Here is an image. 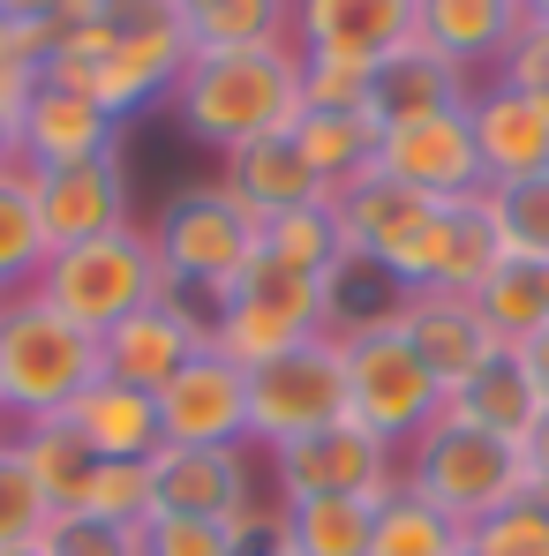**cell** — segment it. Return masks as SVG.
<instances>
[{
  "instance_id": "30bf717a",
  "label": "cell",
  "mask_w": 549,
  "mask_h": 556,
  "mask_svg": "<svg viewBox=\"0 0 549 556\" xmlns=\"http://www.w3.org/2000/svg\"><path fill=\"white\" fill-rule=\"evenodd\" d=\"M504 264H512V256H504V241H497L489 203L466 195V203H437V211L399 241V256L376 278H384L399 301H407V293H466V301H474Z\"/></svg>"
},
{
  "instance_id": "cb8c5ba5",
  "label": "cell",
  "mask_w": 549,
  "mask_h": 556,
  "mask_svg": "<svg viewBox=\"0 0 549 556\" xmlns=\"http://www.w3.org/2000/svg\"><path fill=\"white\" fill-rule=\"evenodd\" d=\"M482 91L466 68H452L437 46H407V53H391L384 68H376V84H369V105H376V121L384 128H399V121H429V113H466V98Z\"/></svg>"
},
{
  "instance_id": "d590c367",
  "label": "cell",
  "mask_w": 549,
  "mask_h": 556,
  "mask_svg": "<svg viewBox=\"0 0 549 556\" xmlns=\"http://www.w3.org/2000/svg\"><path fill=\"white\" fill-rule=\"evenodd\" d=\"M474 308L489 316V331H497L504 346L535 339V331L549 324V278H542V264H504V271L474 293Z\"/></svg>"
},
{
  "instance_id": "db71d44e",
  "label": "cell",
  "mask_w": 549,
  "mask_h": 556,
  "mask_svg": "<svg viewBox=\"0 0 549 556\" xmlns=\"http://www.w3.org/2000/svg\"><path fill=\"white\" fill-rule=\"evenodd\" d=\"M0 301H8V293H0Z\"/></svg>"
},
{
  "instance_id": "603a6c76",
  "label": "cell",
  "mask_w": 549,
  "mask_h": 556,
  "mask_svg": "<svg viewBox=\"0 0 549 556\" xmlns=\"http://www.w3.org/2000/svg\"><path fill=\"white\" fill-rule=\"evenodd\" d=\"M437 203L429 195H414V188H399L384 166L362 174L354 188H339L332 195V218H339V241H347V264H362V271H384L391 256H399V241L429 218Z\"/></svg>"
},
{
  "instance_id": "484cf974",
  "label": "cell",
  "mask_w": 549,
  "mask_h": 556,
  "mask_svg": "<svg viewBox=\"0 0 549 556\" xmlns=\"http://www.w3.org/2000/svg\"><path fill=\"white\" fill-rule=\"evenodd\" d=\"M294 143H301V159L316 166V181L332 188H354L362 174H376V159H384V121H376V105L362 113H301L294 121Z\"/></svg>"
},
{
  "instance_id": "5bb4252c",
  "label": "cell",
  "mask_w": 549,
  "mask_h": 556,
  "mask_svg": "<svg viewBox=\"0 0 549 556\" xmlns=\"http://www.w3.org/2000/svg\"><path fill=\"white\" fill-rule=\"evenodd\" d=\"M414 46V0H294V53L339 61V68H384Z\"/></svg>"
},
{
  "instance_id": "836d02e7",
  "label": "cell",
  "mask_w": 549,
  "mask_h": 556,
  "mask_svg": "<svg viewBox=\"0 0 549 556\" xmlns=\"http://www.w3.org/2000/svg\"><path fill=\"white\" fill-rule=\"evenodd\" d=\"M482 203H489L497 241H504V256H512V264H549V174L482 188Z\"/></svg>"
},
{
  "instance_id": "8fae6325",
  "label": "cell",
  "mask_w": 549,
  "mask_h": 556,
  "mask_svg": "<svg viewBox=\"0 0 549 556\" xmlns=\"http://www.w3.org/2000/svg\"><path fill=\"white\" fill-rule=\"evenodd\" d=\"M272 459V481H278V504H309V496H354V504H384L407 466H399V444L369 437L362 421H332L301 444H278L264 452Z\"/></svg>"
},
{
  "instance_id": "7c38bea8",
  "label": "cell",
  "mask_w": 549,
  "mask_h": 556,
  "mask_svg": "<svg viewBox=\"0 0 549 556\" xmlns=\"http://www.w3.org/2000/svg\"><path fill=\"white\" fill-rule=\"evenodd\" d=\"M203 346H211V316H203L188 293H159L151 308L121 316V324L98 339V376H113V383L159 399V391H166Z\"/></svg>"
},
{
  "instance_id": "52a82bcc",
  "label": "cell",
  "mask_w": 549,
  "mask_h": 556,
  "mask_svg": "<svg viewBox=\"0 0 549 556\" xmlns=\"http://www.w3.org/2000/svg\"><path fill=\"white\" fill-rule=\"evenodd\" d=\"M399 466H407V489L429 496L459 527H482L489 511L527 496V444H504V437H489V429H474L459 414H437L399 452Z\"/></svg>"
},
{
  "instance_id": "d4e9b609",
  "label": "cell",
  "mask_w": 549,
  "mask_h": 556,
  "mask_svg": "<svg viewBox=\"0 0 549 556\" xmlns=\"http://www.w3.org/2000/svg\"><path fill=\"white\" fill-rule=\"evenodd\" d=\"M68 421H76V437L91 444L98 459H151L166 444L159 437V399L151 391H128L113 376H98L91 391L68 406Z\"/></svg>"
},
{
  "instance_id": "4dcf8cb0",
  "label": "cell",
  "mask_w": 549,
  "mask_h": 556,
  "mask_svg": "<svg viewBox=\"0 0 549 556\" xmlns=\"http://www.w3.org/2000/svg\"><path fill=\"white\" fill-rule=\"evenodd\" d=\"M38 271H46V226L30 203V174L0 166V293L38 286Z\"/></svg>"
},
{
  "instance_id": "9a60e30c",
  "label": "cell",
  "mask_w": 549,
  "mask_h": 556,
  "mask_svg": "<svg viewBox=\"0 0 549 556\" xmlns=\"http://www.w3.org/2000/svg\"><path fill=\"white\" fill-rule=\"evenodd\" d=\"M384 174L429 203H466L482 195L489 174H482V151H474V121L466 113H429V121H399L384 128Z\"/></svg>"
},
{
  "instance_id": "7402d4cb",
  "label": "cell",
  "mask_w": 549,
  "mask_h": 556,
  "mask_svg": "<svg viewBox=\"0 0 549 556\" xmlns=\"http://www.w3.org/2000/svg\"><path fill=\"white\" fill-rule=\"evenodd\" d=\"M219 181L234 188V203L264 226V218H286V211H309V203H332V188L316 181V166L301 159L294 136H257L241 151L219 159Z\"/></svg>"
},
{
  "instance_id": "7dc6e473",
  "label": "cell",
  "mask_w": 549,
  "mask_h": 556,
  "mask_svg": "<svg viewBox=\"0 0 549 556\" xmlns=\"http://www.w3.org/2000/svg\"><path fill=\"white\" fill-rule=\"evenodd\" d=\"M53 15V0H0V23H23V30H38Z\"/></svg>"
},
{
  "instance_id": "ac0fdd59",
  "label": "cell",
  "mask_w": 549,
  "mask_h": 556,
  "mask_svg": "<svg viewBox=\"0 0 549 556\" xmlns=\"http://www.w3.org/2000/svg\"><path fill=\"white\" fill-rule=\"evenodd\" d=\"M159 437L166 444H249V376L226 354H196L166 391H159ZM257 452V444H249Z\"/></svg>"
},
{
  "instance_id": "f1b7e54d",
  "label": "cell",
  "mask_w": 549,
  "mask_h": 556,
  "mask_svg": "<svg viewBox=\"0 0 549 556\" xmlns=\"http://www.w3.org/2000/svg\"><path fill=\"white\" fill-rule=\"evenodd\" d=\"M369 556H466V527L445 519L429 496H414L407 481L376 504V534H369Z\"/></svg>"
},
{
  "instance_id": "e0dca14e",
  "label": "cell",
  "mask_w": 549,
  "mask_h": 556,
  "mask_svg": "<svg viewBox=\"0 0 549 556\" xmlns=\"http://www.w3.org/2000/svg\"><path fill=\"white\" fill-rule=\"evenodd\" d=\"M391 316H399L407 346L422 354V369L437 376V391H445V399H452L459 383H474V376L504 354V339L489 331V316H482L466 293H407Z\"/></svg>"
},
{
  "instance_id": "7bdbcfd3",
  "label": "cell",
  "mask_w": 549,
  "mask_h": 556,
  "mask_svg": "<svg viewBox=\"0 0 549 556\" xmlns=\"http://www.w3.org/2000/svg\"><path fill=\"white\" fill-rule=\"evenodd\" d=\"M38 91V68L30 76H0V166H23V105Z\"/></svg>"
},
{
  "instance_id": "d6a6232c",
  "label": "cell",
  "mask_w": 549,
  "mask_h": 556,
  "mask_svg": "<svg viewBox=\"0 0 549 556\" xmlns=\"http://www.w3.org/2000/svg\"><path fill=\"white\" fill-rule=\"evenodd\" d=\"M294 38V0H211L196 15L203 53H249V46H286Z\"/></svg>"
},
{
  "instance_id": "4316f807",
  "label": "cell",
  "mask_w": 549,
  "mask_h": 556,
  "mask_svg": "<svg viewBox=\"0 0 549 556\" xmlns=\"http://www.w3.org/2000/svg\"><path fill=\"white\" fill-rule=\"evenodd\" d=\"M445 414L474 421V429H489V437H504V444H527L535 421H542V399H535V383H527V369H520V354L504 346L474 383H459L452 399H445Z\"/></svg>"
},
{
  "instance_id": "74e56055",
  "label": "cell",
  "mask_w": 549,
  "mask_h": 556,
  "mask_svg": "<svg viewBox=\"0 0 549 556\" xmlns=\"http://www.w3.org/2000/svg\"><path fill=\"white\" fill-rule=\"evenodd\" d=\"M38 556H144V527H121L98 511H53Z\"/></svg>"
},
{
  "instance_id": "f6af8a7d",
  "label": "cell",
  "mask_w": 549,
  "mask_h": 556,
  "mask_svg": "<svg viewBox=\"0 0 549 556\" xmlns=\"http://www.w3.org/2000/svg\"><path fill=\"white\" fill-rule=\"evenodd\" d=\"M512 354H520V369H527V383H535V399H542V414H549V324L535 339H520Z\"/></svg>"
},
{
  "instance_id": "5b68a950",
  "label": "cell",
  "mask_w": 549,
  "mask_h": 556,
  "mask_svg": "<svg viewBox=\"0 0 549 556\" xmlns=\"http://www.w3.org/2000/svg\"><path fill=\"white\" fill-rule=\"evenodd\" d=\"M151 241H159L166 286H174V293H188L203 316H211V308L241 286V271L264 256V226L234 203V188H226V181L182 188V195L159 211Z\"/></svg>"
},
{
  "instance_id": "6da1fadb",
  "label": "cell",
  "mask_w": 549,
  "mask_h": 556,
  "mask_svg": "<svg viewBox=\"0 0 549 556\" xmlns=\"http://www.w3.org/2000/svg\"><path fill=\"white\" fill-rule=\"evenodd\" d=\"M196 53V23L182 0H98V30L76 53H53L38 76L61 91L98 98L121 128L151 105H166Z\"/></svg>"
},
{
  "instance_id": "816d5d0a",
  "label": "cell",
  "mask_w": 549,
  "mask_h": 556,
  "mask_svg": "<svg viewBox=\"0 0 549 556\" xmlns=\"http://www.w3.org/2000/svg\"><path fill=\"white\" fill-rule=\"evenodd\" d=\"M0 556H38V549H0Z\"/></svg>"
},
{
  "instance_id": "8992f818",
  "label": "cell",
  "mask_w": 549,
  "mask_h": 556,
  "mask_svg": "<svg viewBox=\"0 0 549 556\" xmlns=\"http://www.w3.org/2000/svg\"><path fill=\"white\" fill-rule=\"evenodd\" d=\"M30 293H46L68 324H84L91 339H105L121 316L151 308V301H159V293H174V286H166V264H159L151 226H136V218H128V226H113V233H98V241L53 249Z\"/></svg>"
},
{
  "instance_id": "ab89813d",
  "label": "cell",
  "mask_w": 549,
  "mask_h": 556,
  "mask_svg": "<svg viewBox=\"0 0 549 556\" xmlns=\"http://www.w3.org/2000/svg\"><path fill=\"white\" fill-rule=\"evenodd\" d=\"M144 556H234L226 519H144Z\"/></svg>"
},
{
  "instance_id": "60d3db41",
  "label": "cell",
  "mask_w": 549,
  "mask_h": 556,
  "mask_svg": "<svg viewBox=\"0 0 549 556\" xmlns=\"http://www.w3.org/2000/svg\"><path fill=\"white\" fill-rule=\"evenodd\" d=\"M369 68H339V61H301V113H362L369 105Z\"/></svg>"
},
{
  "instance_id": "c3c4849f",
  "label": "cell",
  "mask_w": 549,
  "mask_h": 556,
  "mask_svg": "<svg viewBox=\"0 0 549 556\" xmlns=\"http://www.w3.org/2000/svg\"><path fill=\"white\" fill-rule=\"evenodd\" d=\"M520 8H527V23H542V30H549V0H520Z\"/></svg>"
},
{
  "instance_id": "f546056e",
  "label": "cell",
  "mask_w": 549,
  "mask_h": 556,
  "mask_svg": "<svg viewBox=\"0 0 549 556\" xmlns=\"http://www.w3.org/2000/svg\"><path fill=\"white\" fill-rule=\"evenodd\" d=\"M369 534H376V504H354V496L286 504V549L294 556H369Z\"/></svg>"
},
{
  "instance_id": "e575fe53",
  "label": "cell",
  "mask_w": 549,
  "mask_h": 556,
  "mask_svg": "<svg viewBox=\"0 0 549 556\" xmlns=\"http://www.w3.org/2000/svg\"><path fill=\"white\" fill-rule=\"evenodd\" d=\"M46 527H53V504H46L38 473L23 459L15 429H0V549H38Z\"/></svg>"
},
{
  "instance_id": "f5cc1de1",
  "label": "cell",
  "mask_w": 549,
  "mask_h": 556,
  "mask_svg": "<svg viewBox=\"0 0 549 556\" xmlns=\"http://www.w3.org/2000/svg\"><path fill=\"white\" fill-rule=\"evenodd\" d=\"M542 278H549V264H542Z\"/></svg>"
},
{
  "instance_id": "3957f363",
  "label": "cell",
  "mask_w": 549,
  "mask_h": 556,
  "mask_svg": "<svg viewBox=\"0 0 549 556\" xmlns=\"http://www.w3.org/2000/svg\"><path fill=\"white\" fill-rule=\"evenodd\" d=\"M98 383V339L68 324L46 293L0 301V421H53Z\"/></svg>"
},
{
  "instance_id": "277c9868",
  "label": "cell",
  "mask_w": 549,
  "mask_h": 556,
  "mask_svg": "<svg viewBox=\"0 0 549 556\" xmlns=\"http://www.w3.org/2000/svg\"><path fill=\"white\" fill-rule=\"evenodd\" d=\"M332 324H339V278H309L294 264L257 256L241 271V286L211 308V354H226L234 369L249 376L264 362H278L286 346L332 331Z\"/></svg>"
},
{
  "instance_id": "4fadbf2b",
  "label": "cell",
  "mask_w": 549,
  "mask_h": 556,
  "mask_svg": "<svg viewBox=\"0 0 549 556\" xmlns=\"http://www.w3.org/2000/svg\"><path fill=\"white\" fill-rule=\"evenodd\" d=\"M257 504L249 444H159L151 452V519H241Z\"/></svg>"
},
{
  "instance_id": "83f0119b",
  "label": "cell",
  "mask_w": 549,
  "mask_h": 556,
  "mask_svg": "<svg viewBox=\"0 0 549 556\" xmlns=\"http://www.w3.org/2000/svg\"><path fill=\"white\" fill-rule=\"evenodd\" d=\"M15 444H23V459H30V473H38V489H46L53 511H84V504H91V481H98V466H105V459L76 437L68 414H53V421H23Z\"/></svg>"
},
{
  "instance_id": "8d00e7d4",
  "label": "cell",
  "mask_w": 549,
  "mask_h": 556,
  "mask_svg": "<svg viewBox=\"0 0 549 556\" xmlns=\"http://www.w3.org/2000/svg\"><path fill=\"white\" fill-rule=\"evenodd\" d=\"M466 556H549V504L520 496V504L489 511L482 527H466Z\"/></svg>"
},
{
  "instance_id": "f907efd6",
  "label": "cell",
  "mask_w": 549,
  "mask_h": 556,
  "mask_svg": "<svg viewBox=\"0 0 549 556\" xmlns=\"http://www.w3.org/2000/svg\"><path fill=\"white\" fill-rule=\"evenodd\" d=\"M182 8H188V23H196V15H203V8H211V0H182Z\"/></svg>"
},
{
  "instance_id": "b9f144b4",
  "label": "cell",
  "mask_w": 549,
  "mask_h": 556,
  "mask_svg": "<svg viewBox=\"0 0 549 556\" xmlns=\"http://www.w3.org/2000/svg\"><path fill=\"white\" fill-rule=\"evenodd\" d=\"M497 84H512V91H527V98H542V105H549V30H542V23L520 30V46L504 53Z\"/></svg>"
},
{
  "instance_id": "7a4b0ae2",
  "label": "cell",
  "mask_w": 549,
  "mask_h": 556,
  "mask_svg": "<svg viewBox=\"0 0 549 556\" xmlns=\"http://www.w3.org/2000/svg\"><path fill=\"white\" fill-rule=\"evenodd\" d=\"M174 121L203 151H241L257 136H294L301 121V53L286 46H249V53H188L182 84H174Z\"/></svg>"
},
{
  "instance_id": "2e32d148",
  "label": "cell",
  "mask_w": 549,
  "mask_h": 556,
  "mask_svg": "<svg viewBox=\"0 0 549 556\" xmlns=\"http://www.w3.org/2000/svg\"><path fill=\"white\" fill-rule=\"evenodd\" d=\"M30 203H38V226H46V256L76 249V241H98V233L128 226V166H121V151L113 159H84V166H38L30 174Z\"/></svg>"
},
{
  "instance_id": "9c48e42d",
  "label": "cell",
  "mask_w": 549,
  "mask_h": 556,
  "mask_svg": "<svg viewBox=\"0 0 549 556\" xmlns=\"http://www.w3.org/2000/svg\"><path fill=\"white\" fill-rule=\"evenodd\" d=\"M332 421H347V346H339V331H316V339L286 346L278 362L249 369V444L257 452L301 444Z\"/></svg>"
},
{
  "instance_id": "ee69618b",
  "label": "cell",
  "mask_w": 549,
  "mask_h": 556,
  "mask_svg": "<svg viewBox=\"0 0 549 556\" xmlns=\"http://www.w3.org/2000/svg\"><path fill=\"white\" fill-rule=\"evenodd\" d=\"M30 68H38V30L0 23V76H30Z\"/></svg>"
},
{
  "instance_id": "d6986e66",
  "label": "cell",
  "mask_w": 549,
  "mask_h": 556,
  "mask_svg": "<svg viewBox=\"0 0 549 556\" xmlns=\"http://www.w3.org/2000/svg\"><path fill=\"white\" fill-rule=\"evenodd\" d=\"M466 121H474V151H482L489 188L549 174V105L542 98H527V91H512V84L489 76L482 91L466 98Z\"/></svg>"
},
{
  "instance_id": "ba28073f",
  "label": "cell",
  "mask_w": 549,
  "mask_h": 556,
  "mask_svg": "<svg viewBox=\"0 0 549 556\" xmlns=\"http://www.w3.org/2000/svg\"><path fill=\"white\" fill-rule=\"evenodd\" d=\"M339 346H347V421H362L369 437H384V444L407 452L445 414V391H437V376L422 369V354L407 346L399 316L347 324Z\"/></svg>"
},
{
  "instance_id": "bcb514c9",
  "label": "cell",
  "mask_w": 549,
  "mask_h": 556,
  "mask_svg": "<svg viewBox=\"0 0 549 556\" xmlns=\"http://www.w3.org/2000/svg\"><path fill=\"white\" fill-rule=\"evenodd\" d=\"M527 496L549 504V414L535 421V437H527Z\"/></svg>"
},
{
  "instance_id": "ffe728a7",
  "label": "cell",
  "mask_w": 549,
  "mask_h": 556,
  "mask_svg": "<svg viewBox=\"0 0 549 556\" xmlns=\"http://www.w3.org/2000/svg\"><path fill=\"white\" fill-rule=\"evenodd\" d=\"M520 30H527L520 0H414V38L437 46L474 84H489L504 68V53L520 46Z\"/></svg>"
},
{
  "instance_id": "1f68e13d",
  "label": "cell",
  "mask_w": 549,
  "mask_h": 556,
  "mask_svg": "<svg viewBox=\"0 0 549 556\" xmlns=\"http://www.w3.org/2000/svg\"><path fill=\"white\" fill-rule=\"evenodd\" d=\"M264 256H272V264H294V271H309V278H347V241H339L332 203L264 218Z\"/></svg>"
},
{
  "instance_id": "44dd1931",
  "label": "cell",
  "mask_w": 549,
  "mask_h": 556,
  "mask_svg": "<svg viewBox=\"0 0 549 556\" xmlns=\"http://www.w3.org/2000/svg\"><path fill=\"white\" fill-rule=\"evenodd\" d=\"M121 151V121L84 91H61L38 76V91L23 105V166H84V159H113Z\"/></svg>"
},
{
  "instance_id": "f35d334b",
  "label": "cell",
  "mask_w": 549,
  "mask_h": 556,
  "mask_svg": "<svg viewBox=\"0 0 549 556\" xmlns=\"http://www.w3.org/2000/svg\"><path fill=\"white\" fill-rule=\"evenodd\" d=\"M84 511L121 519V527H144V519H151V459H105Z\"/></svg>"
},
{
  "instance_id": "681fc988",
  "label": "cell",
  "mask_w": 549,
  "mask_h": 556,
  "mask_svg": "<svg viewBox=\"0 0 549 556\" xmlns=\"http://www.w3.org/2000/svg\"><path fill=\"white\" fill-rule=\"evenodd\" d=\"M241 556H294L286 542H264V549H241Z\"/></svg>"
}]
</instances>
